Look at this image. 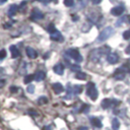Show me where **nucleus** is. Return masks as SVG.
Listing matches in <instances>:
<instances>
[{
    "label": "nucleus",
    "instance_id": "39448f33",
    "mask_svg": "<svg viewBox=\"0 0 130 130\" xmlns=\"http://www.w3.org/2000/svg\"><path fill=\"white\" fill-rule=\"evenodd\" d=\"M43 17H44V14L39 9H34L31 13V19H33V20H40Z\"/></svg>",
    "mask_w": 130,
    "mask_h": 130
},
{
    "label": "nucleus",
    "instance_id": "4468645a",
    "mask_svg": "<svg viewBox=\"0 0 130 130\" xmlns=\"http://www.w3.org/2000/svg\"><path fill=\"white\" fill-rule=\"evenodd\" d=\"M44 78H45V72L44 71H37L35 73V80L42 81Z\"/></svg>",
    "mask_w": 130,
    "mask_h": 130
},
{
    "label": "nucleus",
    "instance_id": "58836bf2",
    "mask_svg": "<svg viewBox=\"0 0 130 130\" xmlns=\"http://www.w3.org/2000/svg\"><path fill=\"white\" fill-rule=\"evenodd\" d=\"M129 71H130V70H129Z\"/></svg>",
    "mask_w": 130,
    "mask_h": 130
},
{
    "label": "nucleus",
    "instance_id": "cd10ccee",
    "mask_svg": "<svg viewBox=\"0 0 130 130\" xmlns=\"http://www.w3.org/2000/svg\"><path fill=\"white\" fill-rule=\"evenodd\" d=\"M5 57H6V51H5L4 49L0 50V59H3V58H5Z\"/></svg>",
    "mask_w": 130,
    "mask_h": 130
},
{
    "label": "nucleus",
    "instance_id": "2eb2a0df",
    "mask_svg": "<svg viewBox=\"0 0 130 130\" xmlns=\"http://www.w3.org/2000/svg\"><path fill=\"white\" fill-rule=\"evenodd\" d=\"M101 105H102V108L103 109H108V108H110L112 106V101L110 99H104L102 101Z\"/></svg>",
    "mask_w": 130,
    "mask_h": 130
},
{
    "label": "nucleus",
    "instance_id": "1a4fd4ad",
    "mask_svg": "<svg viewBox=\"0 0 130 130\" xmlns=\"http://www.w3.org/2000/svg\"><path fill=\"white\" fill-rule=\"evenodd\" d=\"M52 89H53L54 93H61L64 92V86L61 84V83H59V82H56V83H53V85H52Z\"/></svg>",
    "mask_w": 130,
    "mask_h": 130
},
{
    "label": "nucleus",
    "instance_id": "5701e85b",
    "mask_svg": "<svg viewBox=\"0 0 130 130\" xmlns=\"http://www.w3.org/2000/svg\"><path fill=\"white\" fill-rule=\"evenodd\" d=\"M73 88H74L73 91H74L75 93H80L82 92V86L81 85H74Z\"/></svg>",
    "mask_w": 130,
    "mask_h": 130
},
{
    "label": "nucleus",
    "instance_id": "bb28decb",
    "mask_svg": "<svg viewBox=\"0 0 130 130\" xmlns=\"http://www.w3.org/2000/svg\"><path fill=\"white\" fill-rule=\"evenodd\" d=\"M70 69H71V70H75V71H77V70L79 71L80 66H79V65H77V64H72V65L70 66Z\"/></svg>",
    "mask_w": 130,
    "mask_h": 130
},
{
    "label": "nucleus",
    "instance_id": "f8f14e48",
    "mask_svg": "<svg viewBox=\"0 0 130 130\" xmlns=\"http://www.w3.org/2000/svg\"><path fill=\"white\" fill-rule=\"evenodd\" d=\"M54 71L55 73L59 74V75H62L64 73V66L61 64V63H58L54 66Z\"/></svg>",
    "mask_w": 130,
    "mask_h": 130
},
{
    "label": "nucleus",
    "instance_id": "a211bd4d",
    "mask_svg": "<svg viewBox=\"0 0 130 130\" xmlns=\"http://www.w3.org/2000/svg\"><path fill=\"white\" fill-rule=\"evenodd\" d=\"M91 120H92V124L94 127H98V128L102 127V122L100 121V119H98V118H92Z\"/></svg>",
    "mask_w": 130,
    "mask_h": 130
},
{
    "label": "nucleus",
    "instance_id": "dca6fc26",
    "mask_svg": "<svg viewBox=\"0 0 130 130\" xmlns=\"http://www.w3.org/2000/svg\"><path fill=\"white\" fill-rule=\"evenodd\" d=\"M17 10H19V7H17V5L12 4L9 7V9H8V15H9V16H13L17 12Z\"/></svg>",
    "mask_w": 130,
    "mask_h": 130
},
{
    "label": "nucleus",
    "instance_id": "9b49d317",
    "mask_svg": "<svg viewBox=\"0 0 130 130\" xmlns=\"http://www.w3.org/2000/svg\"><path fill=\"white\" fill-rule=\"evenodd\" d=\"M124 76H125V71L122 70V68L117 69V70L115 71V73H114V77H115L116 79H118V80L123 79V78H124Z\"/></svg>",
    "mask_w": 130,
    "mask_h": 130
},
{
    "label": "nucleus",
    "instance_id": "e433bc0d",
    "mask_svg": "<svg viewBox=\"0 0 130 130\" xmlns=\"http://www.w3.org/2000/svg\"><path fill=\"white\" fill-rule=\"evenodd\" d=\"M7 1V0H0V2H1V3H3V2H6Z\"/></svg>",
    "mask_w": 130,
    "mask_h": 130
},
{
    "label": "nucleus",
    "instance_id": "f3484780",
    "mask_svg": "<svg viewBox=\"0 0 130 130\" xmlns=\"http://www.w3.org/2000/svg\"><path fill=\"white\" fill-rule=\"evenodd\" d=\"M120 128V121L117 118H114L112 120V129L113 130H118Z\"/></svg>",
    "mask_w": 130,
    "mask_h": 130
},
{
    "label": "nucleus",
    "instance_id": "7ed1b4c3",
    "mask_svg": "<svg viewBox=\"0 0 130 130\" xmlns=\"http://www.w3.org/2000/svg\"><path fill=\"white\" fill-rule=\"evenodd\" d=\"M86 94L93 100V101H96L98 99V91L96 89V85H94L93 82H90L88 84V86H86Z\"/></svg>",
    "mask_w": 130,
    "mask_h": 130
},
{
    "label": "nucleus",
    "instance_id": "72a5a7b5",
    "mask_svg": "<svg viewBox=\"0 0 130 130\" xmlns=\"http://www.w3.org/2000/svg\"><path fill=\"white\" fill-rule=\"evenodd\" d=\"M39 1H42V2H50V1H53V0H39ZM55 2H57V0H54Z\"/></svg>",
    "mask_w": 130,
    "mask_h": 130
},
{
    "label": "nucleus",
    "instance_id": "b1692460",
    "mask_svg": "<svg viewBox=\"0 0 130 130\" xmlns=\"http://www.w3.org/2000/svg\"><path fill=\"white\" fill-rule=\"evenodd\" d=\"M64 5L68 6V7H71L74 5V0H64Z\"/></svg>",
    "mask_w": 130,
    "mask_h": 130
},
{
    "label": "nucleus",
    "instance_id": "a878e982",
    "mask_svg": "<svg viewBox=\"0 0 130 130\" xmlns=\"http://www.w3.org/2000/svg\"><path fill=\"white\" fill-rule=\"evenodd\" d=\"M123 38H124L125 40H129V39H130V30H127L126 32H124Z\"/></svg>",
    "mask_w": 130,
    "mask_h": 130
},
{
    "label": "nucleus",
    "instance_id": "393cba45",
    "mask_svg": "<svg viewBox=\"0 0 130 130\" xmlns=\"http://www.w3.org/2000/svg\"><path fill=\"white\" fill-rule=\"evenodd\" d=\"M27 92L29 93H34V92H35V86L33 84H30L28 88H27Z\"/></svg>",
    "mask_w": 130,
    "mask_h": 130
},
{
    "label": "nucleus",
    "instance_id": "7c9ffc66",
    "mask_svg": "<svg viewBox=\"0 0 130 130\" xmlns=\"http://www.w3.org/2000/svg\"><path fill=\"white\" fill-rule=\"evenodd\" d=\"M125 53L126 54H130V44L127 46V48L125 49Z\"/></svg>",
    "mask_w": 130,
    "mask_h": 130
},
{
    "label": "nucleus",
    "instance_id": "412c9836",
    "mask_svg": "<svg viewBox=\"0 0 130 130\" xmlns=\"http://www.w3.org/2000/svg\"><path fill=\"white\" fill-rule=\"evenodd\" d=\"M47 30H48V32L50 33V35H51V34H53V33H55V32L57 31V30H56V28H55V25H54L53 23H50Z\"/></svg>",
    "mask_w": 130,
    "mask_h": 130
},
{
    "label": "nucleus",
    "instance_id": "aec40b11",
    "mask_svg": "<svg viewBox=\"0 0 130 130\" xmlns=\"http://www.w3.org/2000/svg\"><path fill=\"white\" fill-rule=\"evenodd\" d=\"M34 79H35V75H33V74H29V75H27V76L24 77L23 82H24V83H27V84H29V83L32 82Z\"/></svg>",
    "mask_w": 130,
    "mask_h": 130
},
{
    "label": "nucleus",
    "instance_id": "4c0bfd02",
    "mask_svg": "<svg viewBox=\"0 0 130 130\" xmlns=\"http://www.w3.org/2000/svg\"><path fill=\"white\" fill-rule=\"evenodd\" d=\"M129 23H130V17H129Z\"/></svg>",
    "mask_w": 130,
    "mask_h": 130
},
{
    "label": "nucleus",
    "instance_id": "4be33fe9",
    "mask_svg": "<svg viewBox=\"0 0 130 130\" xmlns=\"http://www.w3.org/2000/svg\"><path fill=\"white\" fill-rule=\"evenodd\" d=\"M38 103L40 105H45L46 103H48V99L46 97H40L39 100H38Z\"/></svg>",
    "mask_w": 130,
    "mask_h": 130
},
{
    "label": "nucleus",
    "instance_id": "c85d7f7f",
    "mask_svg": "<svg viewBox=\"0 0 130 130\" xmlns=\"http://www.w3.org/2000/svg\"><path fill=\"white\" fill-rule=\"evenodd\" d=\"M28 113H29L30 115H32V116H38V112H36L35 110H30Z\"/></svg>",
    "mask_w": 130,
    "mask_h": 130
},
{
    "label": "nucleus",
    "instance_id": "0eeeda50",
    "mask_svg": "<svg viewBox=\"0 0 130 130\" xmlns=\"http://www.w3.org/2000/svg\"><path fill=\"white\" fill-rule=\"evenodd\" d=\"M124 11V7L123 6H115L112 8V10H111V13L115 15V16H120L121 14L123 13Z\"/></svg>",
    "mask_w": 130,
    "mask_h": 130
},
{
    "label": "nucleus",
    "instance_id": "f257e3e1",
    "mask_svg": "<svg viewBox=\"0 0 130 130\" xmlns=\"http://www.w3.org/2000/svg\"><path fill=\"white\" fill-rule=\"evenodd\" d=\"M109 52H110V48L108 46H105L103 48H99V49H96V50L91 52L90 58L93 62H98L104 54H110Z\"/></svg>",
    "mask_w": 130,
    "mask_h": 130
},
{
    "label": "nucleus",
    "instance_id": "f704fd0d",
    "mask_svg": "<svg viewBox=\"0 0 130 130\" xmlns=\"http://www.w3.org/2000/svg\"><path fill=\"white\" fill-rule=\"evenodd\" d=\"M43 130H52V126H46L43 128Z\"/></svg>",
    "mask_w": 130,
    "mask_h": 130
},
{
    "label": "nucleus",
    "instance_id": "423d86ee",
    "mask_svg": "<svg viewBox=\"0 0 130 130\" xmlns=\"http://www.w3.org/2000/svg\"><path fill=\"white\" fill-rule=\"evenodd\" d=\"M107 60H108V62L110 64H115V63L118 62V60H119V55L116 54V53H110L107 56Z\"/></svg>",
    "mask_w": 130,
    "mask_h": 130
},
{
    "label": "nucleus",
    "instance_id": "20e7f679",
    "mask_svg": "<svg viewBox=\"0 0 130 130\" xmlns=\"http://www.w3.org/2000/svg\"><path fill=\"white\" fill-rule=\"evenodd\" d=\"M66 53L69 55V57H70V58H72L73 60H75L76 62H81L82 61V57H81L79 51L77 50V49H73V48L72 49H69V50H67Z\"/></svg>",
    "mask_w": 130,
    "mask_h": 130
},
{
    "label": "nucleus",
    "instance_id": "f03ea898",
    "mask_svg": "<svg viewBox=\"0 0 130 130\" xmlns=\"http://www.w3.org/2000/svg\"><path fill=\"white\" fill-rule=\"evenodd\" d=\"M113 35H114V29L112 27H107L100 33L97 40H98V42L101 43V42H104V41L108 40L109 38H111L112 36H113Z\"/></svg>",
    "mask_w": 130,
    "mask_h": 130
},
{
    "label": "nucleus",
    "instance_id": "9d476101",
    "mask_svg": "<svg viewBox=\"0 0 130 130\" xmlns=\"http://www.w3.org/2000/svg\"><path fill=\"white\" fill-rule=\"evenodd\" d=\"M25 52H27L28 57L31 58V59H35V58H37V56H38L37 51L35 49H33V48H31V47H28L27 49H25Z\"/></svg>",
    "mask_w": 130,
    "mask_h": 130
},
{
    "label": "nucleus",
    "instance_id": "ddd939ff",
    "mask_svg": "<svg viewBox=\"0 0 130 130\" xmlns=\"http://www.w3.org/2000/svg\"><path fill=\"white\" fill-rule=\"evenodd\" d=\"M9 50H10V53H11V57L12 58H17L19 56V49H17L15 46H10V48H9Z\"/></svg>",
    "mask_w": 130,
    "mask_h": 130
},
{
    "label": "nucleus",
    "instance_id": "6e6552de",
    "mask_svg": "<svg viewBox=\"0 0 130 130\" xmlns=\"http://www.w3.org/2000/svg\"><path fill=\"white\" fill-rule=\"evenodd\" d=\"M51 40L57 41V42H63L64 38H63V36H62L61 33H60L59 31H56L55 33L51 34Z\"/></svg>",
    "mask_w": 130,
    "mask_h": 130
},
{
    "label": "nucleus",
    "instance_id": "c9c22d12",
    "mask_svg": "<svg viewBox=\"0 0 130 130\" xmlns=\"http://www.w3.org/2000/svg\"><path fill=\"white\" fill-rule=\"evenodd\" d=\"M78 130H89V128L88 127H84V126H81V127L78 128Z\"/></svg>",
    "mask_w": 130,
    "mask_h": 130
},
{
    "label": "nucleus",
    "instance_id": "2f4dec72",
    "mask_svg": "<svg viewBox=\"0 0 130 130\" xmlns=\"http://www.w3.org/2000/svg\"><path fill=\"white\" fill-rule=\"evenodd\" d=\"M102 2V0H93V4H100Z\"/></svg>",
    "mask_w": 130,
    "mask_h": 130
},
{
    "label": "nucleus",
    "instance_id": "473e14b6",
    "mask_svg": "<svg viewBox=\"0 0 130 130\" xmlns=\"http://www.w3.org/2000/svg\"><path fill=\"white\" fill-rule=\"evenodd\" d=\"M4 84H5V80H0V89L2 88V86H4Z\"/></svg>",
    "mask_w": 130,
    "mask_h": 130
},
{
    "label": "nucleus",
    "instance_id": "c756f323",
    "mask_svg": "<svg viewBox=\"0 0 130 130\" xmlns=\"http://www.w3.org/2000/svg\"><path fill=\"white\" fill-rule=\"evenodd\" d=\"M10 92L11 93H16L17 92V88H16V86H10Z\"/></svg>",
    "mask_w": 130,
    "mask_h": 130
},
{
    "label": "nucleus",
    "instance_id": "6ab92c4d",
    "mask_svg": "<svg viewBox=\"0 0 130 130\" xmlns=\"http://www.w3.org/2000/svg\"><path fill=\"white\" fill-rule=\"evenodd\" d=\"M75 77L77 79H80V80H83L86 78V74L84 72H81V71H78V72H76L75 74Z\"/></svg>",
    "mask_w": 130,
    "mask_h": 130
}]
</instances>
